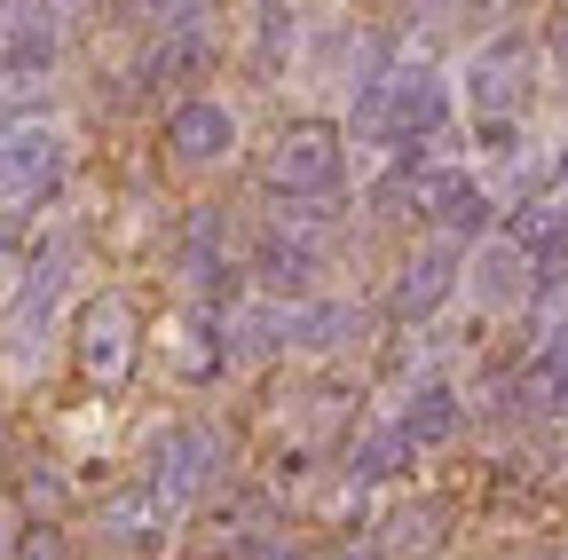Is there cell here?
I'll return each mask as SVG.
<instances>
[{
    "instance_id": "obj_32",
    "label": "cell",
    "mask_w": 568,
    "mask_h": 560,
    "mask_svg": "<svg viewBox=\"0 0 568 560\" xmlns=\"http://www.w3.org/2000/svg\"><path fill=\"white\" fill-rule=\"evenodd\" d=\"M560 190H568V143H560Z\"/></svg>"
},
{
    "instance_id": "obj_21",
    "label": "cell",
    "mask_w": 568,
    "mask_h": 560,
    "mask_svg": "<svg viewBox=\"0 0 568 560\" xmlns=\"http://www.w3.org/2000/svg\"><path fill=\"white\" fill-rule=\"evenodd\" d=\"M403 458H410V442H403L395 427H372L364 442H347V466H339V474H347L355 489H372V481H395Z\"/></svg>"
},
{
    "instance_id": "obj_18",
    "label": "cell",
    "mask_w": 568,
    "mask_h": 560,
    "mask_svg": "<svg viewBox=\"0 0 568 560\" xmlns=\"http://www.w3.org/2000/svg\"><path fill=\"white\" fill-rule=\"evenodd\" d=\"M48 72H55V17H48V9L9 17V24H0V80H9V88H32V80H48Z\"/></svg>"
},
{
    "instance_id": "obj_3",
    "label": "cell",
    "mask_w": 568,
    "mask_h": 560,
    "mask_svg": "<svg viewBox=\"0 0 568 560\" xmlns=\"http://www.w3.org/2000/svg\"><path fill=\"white\" fill-rule=\"evenodd\" d=\"M71 268H80V245H71V237H48V245H32V261L17 268L9 301H0V347H9L17 364H32L40 347H48V332H55V308H63V293H71Z\"/></svg>"
},
{
    "instance_id": "obj_12",
    "label": "cell",
    "mask_w": 568,
    "mask_h": 560,
    "mask_svg": "<svg viewBox=\"0 0 568 560\" xmlns=\"http://www.w3.org/2000/svg\"><path fill=\"white\" fill-rule=\"evenodd\" d=\"M174 261H182V276H190V293H197V301H222V293L237 285V261H230V214H222V205H197V214L182 222Z\"/></svg>"
},
{
    "instance_id": "obj_23",
    "label": "cell",
    "mask_w": 568,
    "mask_h": 560,
    "mask_svg": "<svg viewBox=\"0 0 568 560\" xmlns=\"http://www.w3.org/2000/svg\"><path fill=\"white\" fill-rule=\"evenodd\" d=\"M293 9H284V0H261V9H253V63H261V72H276V63L284 55H293Z\"/></svg>"
},
{
    "instance_id": "obj_9",
    "label": "cell",
    "mask_w": 568,
    "mask_h": 560,
    "mask_svg": "<svg viewBox=\"0 0 568 560\" xmlns=\"http://www.w3.org/2000/svg\"><path fill=\"white\" fill-rule=\"evenodd\" d=\"M458 276H466V245L426 237L418 253H403V261H395L387 316H395V324H426V316H443V301L458 293Z\"/></svg>"
},
{
    "instance_id": "obj_27",
    "label": "cell",
    "mask_w": 568,
    "mask_h": 560,
    "mask_svg": "<svg viewBox=\"0 0 568 560\" xmlns=\"http://www.w3.org/2000/svg\"><path fill=\"white\" fill-rule=\"evenodd\" d=\"M32 245H40V237H32V222L9 205V214H0V285H17V268L32 261Z\"/></svg>"
},
{
    "instance_id": "obj_35",
    "label": "cell",
    "mask_w": 568,
    "mask_h": 560,
    "mask_svg": "<svg viewBox=\"0 0 568 560\" xmlns=\"http://www.w3.org/2000/svg\"><path fill=\"white\" fill-rule=\"evenodd\" d=\"M560 560H568V552H560Z\"/></svg>"
},
{
    "instance_id": "obj_25",
    "label": "cell",
    "mask_w": 568,
    "mask_h": 560,
    "mask_svg": "<svg viewBox=\"0 0 568 560\" xmlns=\"http://www.w3.org/2000/svg\"><path fill=\"white\" fill-rule=\"evenodd\" d=\"M9 560H80V544H71L55 521H40V529H17L9 537Z\"/></svg>"
},
{
    "instance_id": "obj_6",
    "label": "cell",
    "mask_w": 568,
    "mask_h": 560,
    "mask_svg": "<svg viewBox=\"0 0 568 560\" xmlns=\"http://www.w3.org/2000/svg\"><path fill=\"white\" fill-rule=\"evenodd\" d=\"M403 214H418L426 230L450 237V245H481L489 222H497V197H489V182H481L474 166H418V159H410V174H403Z\"/></svg>"
},
{
    "instance_id": "obj_26",
    "label": "cell",
    "mask_w": 568,
    "mask_h": 560,
    "mask_svg": "<svg viewBox=\"0 0 568 560\" xmlns=\"http://www.w3.org/2000/svg\"><path fill=\"white\" fill-rule=\"evenodd\" d=\"M443 521H450V506H443V498H418V506H403V513H395V544H435V537H443Z\"/></svg>"
},
{
    "instance_id": "obj_14",
    "label": "cell",
    "mask_w": 568,
    "mask_h": 560,
    "mask_svg": "<svg viewBox=\"0 0 568 560\" xmlns=\"http://www.w3.org/2000/svg\"><path fill=\"white\" fill-rule=\"evenodd\" d=\"M166 537H174V506L159 498L151 481H126V489L103 498V544H119V552H166Z\"/></svg>"
},
{
    "instance_id": "obj_2",
    "label": "cell",
    "mask_w": 568,
    "mask_h": 560,
    "mask_svg": "<svg viewBox=\"0 0 568 560\" xmlns=\"http://www.w3.org/2000/svg\"><path fill=\"white\" fill-rule=\"evenodd\" d=\"M142 481H151L174 513L205 506L213 489L230 481V435L213 427V418H174V427H159L151 450H142Z\"/></svg>"
},
{
    "instance_id": "obj_24",
    "label": "cell",
    "mask_w": 568,
    "mask_h": 560,
    "mask_svg": "<svg viewBox=\"0 0 568 560\" xmlns=\"http://www.w3.org/2000/svg\"><path fill=\"white\" fill-rule=\"evenodd\" d=\"M230 560H308V552H301L293 529H268V521H261V529H245V537L230 544Z\"/></svg>"
},
{
    "instance_id": "obj_31",
    "label": "cell",
    "mask_w": 568,
    "mask_h": 560,
    "mask_svg": "<svg viewBox=\"0 0 568 560\" xmlns=\"http://www.w3.org/2000/svg\"><path fill=\"white\" fill-rule=\"evenodd\" d=\"M9 442H17V435H9V410H0V458H9Z\"/></svg>"
},
{
    "instance_id": "obj_10",
    "label": "cell",
    "mask_w": 568,
    "mask_h": 560,
    "mask_svg": "<svg viewBox=\"0 0 568 560\" xmlns=\"http://www.w3.org/2000/svg\"><path fill=\"white\" fill-rule=\"evenodd\" d=\"M159 356H166L174 387H222L230 379V339H222V324H213L197 301L159 324Z\"/></svg>"
},
{
    "instance_id": "obj_28",
    "label": "cell",
    "mask_w": 568,
    "mask_h": 560,
    "mask_svg": "<svg viewBox=\"0 0 568 560\" xmlns=\"http://www.w3.org/2000/svg\"><path fill=\"white\" fill-rule=\"evenodd\" d=\"M24 506H48V513L63 506V481H55L48 466H32V474H24Z\"/></svg>"
},
{
    "instance_id": "obj_11",
    "label": "cell",
    "mask_w": 568,
    "mask_h": 560,
    "mask_svg": "<svg viewBox=\"0 0 568 560\" xmlns=\"http://www.w3.org/2000/svg\"><path fill=\"white\" fill-rule=\"evenodd\" d=\"M166 159L174 166H230L237 159V111L213 95H182L166 111Z\"/></svg>"
},
{
    "instance_id": "obj_34",
    "label": "cell",
    "mask_w": 568,
    "mask_h": 560,
    "mask_svg": "<svg viewBox=\"0 0 568 560\" xmlns=\"http://www.w3.org/2000/svg\"><path fill=\"white\" fill-rule=\"evenodd\" d=\"M0 126H9V119H0Z\"/></svg>"
},
{
    "instance_id": "obj_17",
    "label": "cell",
    "mask_w": 568,
    "mask_h": 560,
    "mask_svg": "<svg viewBox=\"0 0 568 560\" xmlns=\"http://www.w3.org/2000/svg\"><path fill=\"white\" fill-rule=\"evenodd\" d=\"M347 339H364V308H347V301H284V347H293V356H332Z\"/></svg>"
},
{
    "instance_id": "obj_30",
    "label": "cell",
    "mask_w": 568,
    "mask_h": 560,
    "mask_svg": "<svg viewBox=\"0 0 568 560\" xmlns=\"http://www.w3.org/2000/svg\"><path fill=\"white\" fill-rule=\"evenodd\" d=\"M40 9H48V17H63V9H88V0H40Z\"/></svg>"
},
{
    "instance_id": "obj_33",
    "label": "cell",
    "mask_w": 568,
    "mask_h": 560,
    "mask_svg": "<svg viewBox=\"0 0 568 560\" xmlns=\"http://www.w3.org/2000/svg\"><path fill=\"white\" fill-rule=\"evenodd\" d=\"M339 560H379V552H339Z\"/></svg>"
},
{
    "instance_id": "obj_19",
    "label": "cell",
    "mask_w": 568,
    "mask_h": 560,
    "mask_svg": "<svg viewBox=\"0 0 568 560\" xmlns=\"http://www.w3.org/2000/svg\"><path fill=\"white\" fill-rule=\"evenodd\" d=\"M213 72V32H182V40H151L134 55V88H190Z\"/></svg>"
},
{
    "instance_id": "obj_7",
    "label": "cell",
    "mask_w": 568,
    "mask_h": 560,
    "mask_svg": "<svg viewBox=\"0 0 568 560\" xmlns=\"http://www.w3.org/2000/svg\"><path fill=\"white\" fill-rule=\"evenodd\" d=\"M142 356V316L126 293H88L80 316H71V364H80L88 387H126Z\"/></svg>"
},
{
    "instance_id": "obj_22",
    "label": "cell",
    "mask_w": 568,
    "mask_h": 560,
    "mask_svg": "<svg viewBox=\"0 0 568 560\" xmlns=\"http://www.w3.org/2000/svg\"><path fill=\"white\" fill-rule=\"evenodd\" d=\"M126 17L151 32V40H182L213 24V0H126Z\"/></svg>"
},
{
    "instance_id": "obj_29",
    "label": "cell",
    "mask_w": 568,
    "mask_h": 560,
    "mask_svg": "<svg viewBox=\"0 0 568 560\" xmlns=\"http://www.w3.org/2000/svg\"><path fill=\"white\" fill-rule=\"evenodd\" d=\"M552 72L568 80V9H560V24H552Z\"/></svg>"
},
{
    "instance_id": "obj_13",
    "label": "cell",
    "mask_w": 568,
    "mask_h": 560,
    "mask_svg": "<svg viewBox=\"0 0 568 560\" xmlns=\"http://www.w3.org/2000/svg\"><path fill=\"white\" fill-rule=\"evenodd\" d=\"M458 285H474L481 316H506V308H521V301L537 293V268H529V253H521L514 237H481Z\"/></svg>"
},
{
    "instance_id": "obj_8",
    "label": "cell",
    "mask_w": 568,
    "mask_h": 560,
    "mask_svg": "<svg viewBox=\"0 0 568 560\" xmlns=\"http://www.w3.org/2000/svg\"><path fill=\"white\" fill-rule=\"evenodd\" d=\"M71 182V143L40 119L0 126V205H48Z\"/></svg>"
},
{
    "instance_id": "obj_20",
    "label": "cell",
    "mask_w": 568,
    "mask_h": 560,
    "mask_svg": "<svg viewBox=\"0 0 568 560\" xmlns=\"http://www.w3.org/2000/svg\"><path fill=\"white\" fill-rule=\"evenodd\" d=\"M506 403H521V410H537V418H568V332L537 347L529 371L506 387Z\"/></svg>"
},
{
    "instance_id": "obj_4",
    "label": "cell",
    "mask_w": 568,
    "mask_h": 560,
    "mask_svg": "<svg viewBox=\"0 0 568 560\" xmlns=\"http://www.w3.org/2000/svg\"><path fill=\"white\" fill-rule=\"evenodd\" d=\"M261 182H268V197H284V214H293V205L332 197V190L347 182V134H339L332 119H293V126L261 151Z\"/></svg>"
},
{
    "instance_id": "obj_5",
    "label": "cell",
    "mask_w": 568,
    "mask_h": 560,
    "mask_svg": "<svg viewBox=\"0 0 568 560\" xmlns=\"http://www.w3.org/2000/svg\"><path fill=\"white\" fill-rule=\"evenodd\" d=\"M458 95L474 111V126H521V111L537 103V48L521 32H497L466 55L458 72Z\"/></svg>"
},
{
    "instance_id": "obj_15",
    "label": "cell",
    "mask_w": 568,
    "mask_h": 560,
    "mask_svg": "<svg viewBox=\"0 0 568 560\" xmlns=\"http://www.w3.org/2000/svg\"><path fill=\"white\" fill-rule=\"evenodd\" d=\"M395 435H403L410 450H450V442L466 435V395H458L450 379H418V387L403 395V410H395Z\"/></svg>"
},
{
    "instance_id": "obj_1",
    "label": "cell",
    "mask_w": 568,
    "mask_h": 560,
    "mask_svg": "<svg viewBox=\"0 0 568 560\" xmlns=\"http://www.w3.org/2000/svg\"><path fill=\"white\" fill-rule=\"evenodd\" d=\"M443 126H450V80L435 63H387L372 88H355V134L364 143H387V151L410 159Z\"/></svg>"
},
{
    "instance_id": "obj_16",
    "label": "cell",
    "mask_w": 568,
    "mask_h": 560,
    "mask_svg": "<svg viewBox=\"0 0 568 560\" xmlns=\"http://www.w3.org/2000/svg\"><path fill=\"white\" fill-rule=\"evenodd\" d=\"M253 276H261L268 301H301L316 276H324V245L316 237H293V230H268L253 245Z\"/></svg>"
}]
</instances>
